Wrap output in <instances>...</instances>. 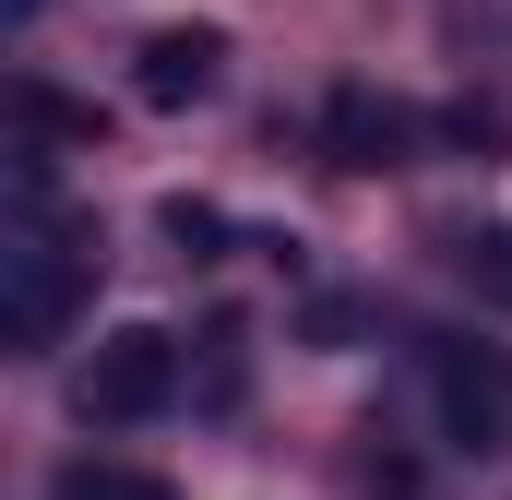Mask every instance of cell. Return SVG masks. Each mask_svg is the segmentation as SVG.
<instances>
[{
    "label": "cell",
    "mask_w": 512,
    "mask_h": 500,
    "mask_svg": "<svg viewBox=\"0 0 512 500\" xmlns=\"http://www.w3.org/2000/svg\"><path fill=\"white\" fill-rule=\"evenodd\" d=\"M417 155V108L382 96V84H334L322 96V167H346V179H382Z\"/></svg>",
    "instance_id": "cell-4"
},
{
    "label": "cell",
    "mask_w": 512,
    "mask_h": 500,
    "mask_svg": "<svg viewBox=\"0 0 512 500\" xmlns=\"http://www.w3.org/2000/svg\"><path fill=\"white\" fill-rule=\"evenodd\" d=\"M72 405H84L96 429H143V417H167V405H179V334H155V322L96 334V358L72 370Z\"/></svg>",
    "instance_id": "cell-2"
},
{
    "label": "cell",
    "mask_w": 512,
    "mask_h": 500,
    "mask_svg": "<svg viewBox=\"0 0 512 500\" xmlns=\"http://www.w3.org/2000/svg\"><path fill=\"white\" fill-rule=\"evenodd\" d=\"M155 227H167L179 262H227V215H215L203 191H167V203H155Z\"/></svg>",
    "instance_id": "cell-9"
},
{
    "label": "cell",
    "mask_w": 512,
    "mask_h": 500,
    "mask_svg": "<svg viewBox=\"0 0 512 500\" xmlns=\"http://www.w3.org/2000/svg\"><path fill=\"white\" fill-rule=\"evenodd\" d=\"M358 500H417V465L405 453H358Z\"/></svg>",
    "instance_id": "cell-12"
},
{
    "label": "cell",
    "mask_w": 512,
    "mask_h": 500,
    "mask_svg": "<svg viewBox=\"0 0 512 500\" xmlns=\"http://www.w3.org/2000/svg\"><path fill=\"white\" fill-rule=\"evenodd\" d=\"M215 72H227V36H215V24H155L143 60H131V96H143V108H203Z\"/></svg>",
    "instance_id": "cell-5"
},
{
    "label": "cell",
    "mask_w": 512,
    "mask_h": 500,
    "mask_svg": "<svg viewBox=\"0 0 512 500\" xmlns=\"http://www.w3.org/2000/svg\"><path fill=\"white\" fill-rule=\"evenodd\" d=\"M429 393H441V429L465 453L512 441V346H429Z\"/></svg>",
    "instance_id": "cell-3"
},
{
    "label": "cell",
    "mask_w": 512,
    "mask_h": 500,
    "mask_svg": "<svg viewBox=\"0 0 512 500\" xmlns=\"http://www.w3.org/2000/svg\"><path fill=\"white\" fill-rule=\"evenodd\" d=\"M203 405H239V322H203Z\"/></svg>",
    "instance_id": "cell-11"
},
{
    "label": "cell",
    "mask_w": 512,
    "mask_h": 500,
    "mask_svg": "<svg viewBox=\"0 0 512 500\" xmlns=\"http://www.w3.org/2000/svg\"><path fill=\"white\" fill-rule=\"evenodd\" d=\"M453 274L477 286V310H512V227H465L453 239Z\"/></svg>",
    "instance_id": "cell-8"
},
{
    "label": "cell",
    "mask_w": 512,
    "mask_h": 500,
    "mask_svg": "<svg viewBox=\"0 0 512 500\" xmlns=\"http://www.w3.org/2000/svg\"><path fill=\"white\" fill-rule=\"evenodd\" d=\"M12 120L36 131V143H96V108H84V96H60V84H36V72H24V84H12Z\"/></svg>",
    "instance_id": "cell-6"
},
{
    "label": "cell",
    "mask_w": 512,
    "mask_h": 500,
    "mask_svg": "<svg viewBox=\"0 0 512 500\" xmlns=\"http://www.w3.org/2000/svg\"><path fill=\"white\" fill-rule=\"evenodd\" d=\"M72 310H84V250L48 215H12V239H0V334H12V358H48L72 334Z\"/></svg>",
    "instance_id": "cell-1"
},
{
    "label": "cell",
    "mask_w": 512,
    "mask_h": 500,
    "mask_svg": "<svg viewBox=\"0 0 512 500\" xmlns=\"http://www.w3.org/2000/svg\"><path fill=\"white\" fill-rule=\"evenodd\" d=\"M441 143L477 155V167H501V155H512V108H501V96H453V108H441Z\"/></svg>",
    "instance_id": "cell-7"
},
{
    "label": "cell",
    "mask_w": 512,
    "mask_h": 500,
    "mask_svg": "<svg viewBox=\"0 0 512 500\" xmlns=\"http://www.w3.org/2000/svg\"><path fill=\"white\" fill-rule=\"evenodd\" d=\"M60 500H179V489H167L155 465H72V477H60Z\"/></svg>",
    "instance_id": "cell-10"
},
{
    "label": "cell",
    "mask_w": 512,
    "mask_h": 500,
    "mask_svg": "<svg viewBox=\"0 0 512 500\" xmlns=\"http://www.w3.org/2000/svg\"><path fill=\"white\" fill-rule=\"evenodd\" d=\"M0 12H12V24H36V12H48V0H0Z\"/></svg>",
    "instance_id": "cell-13"
}]
</instances>
